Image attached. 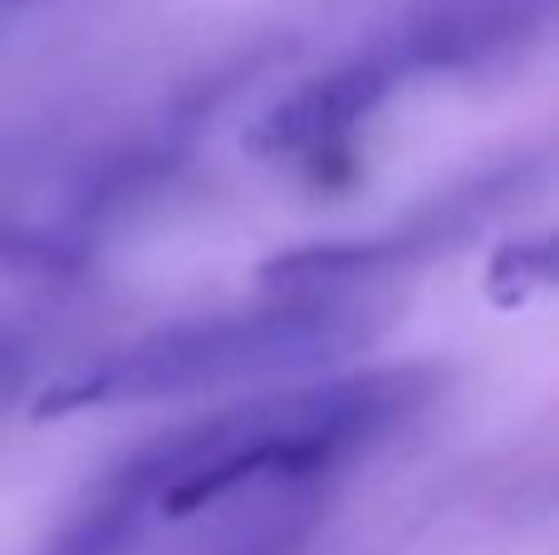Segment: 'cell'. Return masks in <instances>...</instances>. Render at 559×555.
Instances as JSON below:
<instances>
[{
	"label": "cell",
	"mask_w": 559,
	"mask_h": 555,
	"mask_svg": "<svg viewBox=\"0 0 559 555\" xmlns=\"http://www.w3.org/2000/svg\"><path fill=\"white\" fill-rule=\"evenodd\" d=\"M427 369H378L319 389H285L241 399L202 423L147 442L104 477L108 497H123L167 521H187L241 492L295 487L373 448L432 399Z\"/></svg>",
	"instance_id": "cell-1"
},
{
	"label": "cell",
	"mask_w": 559,
	"mask_h": 555,
	"mask_svg": "<svg viewBox=\"0 0 559 555\" xmlns=\"http://www.w3.org/2000/svg\"><path fill=\"white\" fill-rule=\"evenodd\" d=\"M373 340V315L344 295H285L280 305L216 320L173 324L118 344L104 359L69 369L39 393L35 418L128 409V403L187 399L236 383L305 374Z\"/></svg>",
	"instance_id": "cell-2"
},
{
	"label": "cell",
	"mask_w": 559,
	"mask_h": 555,
	"mask_svg": "<svg viewBox=\"0 0 559 555\" xmlns=\"http://www.w3.org/2000/svg\"><path fill=\"white\" fill-rule=\"evenodd\" d=\"M397 79L403 74H397V64L388 55L338 64L329 74L299 84L275 108H265L255 118V128L246 133V143L261 157L299 163L314 177H324L329 163H344L354 153V133L378 114V104L393 94Z\"/></svg>",
	"instance_id": "cell-3"
},
{
	"label": "cell",
	"mask_w": 559,
	"mask_h": 555,
	"mask_svg": "<svg viewBox=\"0 0 559 555\" xmlns=\"http://www.w3.org/2000/svg\"><path fill=\"white\" fill-rule=\"evenodd\" d=\"M540 20V0H452V5L423 15L388 59L403 69H462L476 59L511 49L515 39L531 35Z\"/></svg>",
	"instance_id": "cell-4"
},
{
	"label": "cell",
	"mask_w": 559,
	"mask_h": 555,
	"mask_svg": "<svg viewBox=\"0 0 559 555\" xmlns=\"http://www.w3.org/2000/svg\"><path fill=\"white\" fill-rule=\"evenodd\" d=\"M143 521H147L143 507L98 492V497L49 541L45 555H128L138 546V536H143Z\"/></svg>",
	"instance_id": "cell-5"
},
{
	"label": "cell",
	"mask_w": 559,
	"mask_h": 555,
	"mask_svg": "<svg viewBox=\"0 0 559 555\" xmlns=\"http://www.w3.org/2000/svg\"><path fill=\"white\" fill-rule=\"evenodd\" d=\"M20 379H25V350L15 340H0V393L15 389Z\"/></svg>",
	"instance_id": "cell-6"
}]
</instances>
